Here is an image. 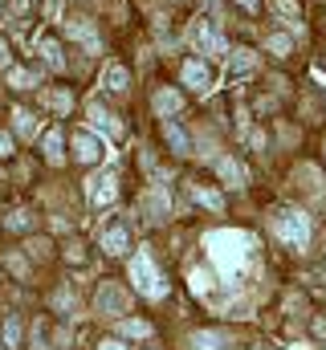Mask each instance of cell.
Returning a JSON list of instances; mask_svg holds the SVG:
<instances>
[{
	"mask_svg": "<svg viewBox=\"0 0 326 350\" xmlns=\"http://www.w3.org/2000/svg\"><path fill=\"white\" fill-rule=\"evenodd\" d=\"M273 232H277L286 245L302 249V245L310 241V216L298 212V208H281V212H273Z\"/></svg>",
	"mask_w": 326,
	"mask_h": 350,
	"instance_id": "1",
	"label": "cell"
},
{
	"mask_svg": "<svg viewBox=\"0 0 326 350\" xmlns=\"http://www.w3.org/2000/svg\"><path fill=\"white\" fill-rule=\"evenodd\" d=\"M131 281H135V289H139L143 297H163V293H167L160 269L151 265L147 253H135V257H131Z\"/></svg>",
	"mask_w": 326,
	"mask_h": 350,
	"instance_id": "2",
	"label": "cell"
},
{
	"mask_svg": "<svg viewBox=\"0 0 326 350\" xmlns=\"http://www.w3.org/2000/svg\"><path fill=\"white\" fill-rule=\"evenodd\" d=\"M127 306H131V293H127L118 281H102V285H98V297H94V310H98V314L118 318V314H127Z\"/></svg>",
	"mask_w": 326,
	"mask_h": 350,
	"instance_id": "3",
	"label": "cell"
},
{
	"mask_svg": "<svg viewBox=\"0 0 326 350\" xmlns=\"http://www.w3.org/2000/svg\"><path fill=\"white\" fill-rule=\"evenodd\" d=\"M192 41L200 45V53H229V45H225L216 21H196V25H192Z\"/></svg>",
	"mask_w": 326,
	"mask_h": 350,
	"instance_id": "4",
	"label": "cell"
},
{
	"mask_svg": "<svg viewBox=\"0 0 326 350\" xmlns=\"http://www.w3.org/2000/svg\"><path fill=\"white\" fill-rule=\"evenodd\" d=\"M179 78H184V86H188V90L204 94V90H212V66H208L204 57H192V62H184Z\"/></svg>",
	"mask_w": 326,
	"mask_h": 350,
	"instance_id": "5",
	"label": "cell"
},
{
	"mask_svg": "<svg viewBox=\"0 0 326 350\" xmlns=\"http://www.w3.org/2000/svg\"><path fill=\"white\" fill-rule=\"evenodd\" d=\"M102 155H106V143H102L94 131H78V135H74V159H78V163H98Z\"/></svg>",
	"mask_w": 326,
	"mask_h": 350,
	"instance_id": "6",
	"label": "cell"
},
{
	"mask_svg": "<svg viewBox=\"0 0 326 350\" xmlns=\"http://www.w3.org/2000/svg\"><path fill=\"white\" fill-rule=\"evenodd\" d=\"M102 253H110V257H127L131 253V228L127 224H110V228H102Z\"/></svg>",
	"mask_w": 326,
	"mask_h": 350,
	"instance_id": "7",
	"label": "cell"
},
{
	"mask_svg": "<svg viewBox=\"0 0 326 350\" xmlns=\"http://www.w3.org/2000/svg\"><path fill=\"white\" fill-rule=\"evenodd\" d=\"M114 200H118V175L114 172L98 175L94 187H90V204H94V208H106V204H114Z\"/></svg>",
	"mask_w": 326,
	"mask_h": 350,
	"instance_id": "8",
	"label": "cell"
},
{
	"mask_svg": "<svg viewBox=\"0 0 326 350\" xmlns=\"http://www.w3.org/2000/svg\"><path fill=\"white\" fill-rule=\"evenodd\" d=\"M163 139H167V147L175 151V155H192V135L179 126V122H171V118H163Z\"/></svg>",
	"mask_w": 326,
	"mask_h": 350,
	"instance_id": "9",
	"label": "cell"
},
{
	"mask_svg": "<svg viewBox=\"0 0 326 350\" xmlns=\"http://www.w3.org/2000/svg\"><path fill=\"white\" fill-rule=\"evenodd\" d=\"M151 106H155V114H160V118H171V114H179V110H184V94L163 86V90H155Z\"/></svg>",
	"mask_w": 326,
	"mask_h": 350,
	"instance_id": "10",
	"label": "cell"
},
{
	"mask_svg": "<svg viewBox=\"0 0 326 350\" xmlns=\"http://www.w3.org/2000/svg\"><path fill=\"white\" fill-rule=\"evenodd\" d=\"M102 86L110 90V94H123V90L131 86V74H127V66H118V62H110V66L102 70Z\"/></svg>",
	"mask_w": 326,
	"mask_h": 350,
	"instance_id": "11",
	"label": "cell"
},
{
	"mask_svg": "<svg viewBox=\"0 0 326 350\" xmlns=\"http://www.w3.org/2000/svg\"><path fill=\"white\" fill-rule=\"evenodd\" d=\"M90 118H94V131H102V135H110V139H118V135H123V126H118V118H114L110 110H102L98 102L90 106Z\"/></svg>",
	"mask_w": 326,
	"mask_h": 350,
	"instance_id": "12",
	"label": "cell"
},
{
	"mask_svg": "<svg viewBox=\"0 0 326 350\" xmlns=\"http://www.w3.org/2000/svg\"><path fill=\"white\" fill-rule=\"evenodd\" d=\"M192 200L204 204L208 212H225V196H221L216 187H208V183H192Z\"/></svg>",
	"mask_w": 326,
	"mask_h": 350,
	"instance_id": "13",
	"label": "cell"
},
{
	"mask_svg": "<svg viewBox=\"0 0 326 350\" xmlns=\"http://www.w3.org/2000/svg\"><path fill=\"white\" fill-rule=\"evenodd\" d=\"M192 347L196 350H225L229 338H225L221 330H196V334H192Z\"/></svg>",
	"mask_w": 326,
	"mask_h": 350,
	"instance_id": "14",
	"label": "cell"
},
{
	"mask_svg": "<svg viewBox=\"0 0 326 350\" xmlns=\"http://www.w3.org/2000/svg\"><path fill=\"white\" fill-rule=\"evenodd\" d=\"M216 172H221V179H225L229 187H241V183H244L241 163H237V159H229V155H225V159H216Z\"/></svg>",
	"mask_w": 326,
	"mask_h": 350,
	"instance_id": "15",
	"label": "cell"
},
{
	"mask_svg": "<svg viewBox=\"0 0 326 350\" xmlns=\"http://www.w3.org/2000/svg\"><path fill=\"white\" fill-rule=\"evenodd\" d=\"M265 49H269L273 57H290V53H294V37H290V33H269V37H265Z\"/></svg>",
	"mask_w": 326,
	"mask_h": 350,
	"instance_id": "16",
	"label": "cell"
},
{
	"mask_svg": "<svg viewBox=\"0 0 326 350\" xmlns=\"http://www.w3.org/2000/svg\"><path fill=\"white\" fill-rule=\"evenodd\" d=\"M41 147H45V159H49V163H62V159H66V155H62V131H58V126H53V131H45Z\"/></svg>",
	"mask_w": 326,
	"mask_h": 350,
	"instance_id": "17",
	"label": "cell"
},
{
	"mask_svg": "<svg viewBox=\"0 0 326 350\" xmlns=\"http://www.w3.org/2000/svg\"><path fill=\"white\" fill-rule=\"evenodd\" d=\"M269 12H273V16H281L286 25H294V21L302 16V8H298V0H269Z\"/></svg>",
	"mask_w": 326,
	"mask_h": 350,
	"instance_id": "18",
	"label": "cell"
},
{
	"mask_svg": "<svg viewBox=\"0 0 326 350\" xmlns=\"http://www.w3.org/2000/svg\"><path fill=\"white\" fill-rule=\"evenodd\" d=\"M118 330H123L127 338H151V322H143V318H123Z\"/></svg>",
	"mask_w": 326,
	"mask_h": 350,
	"instance_id": "19",
	"label": "cell"
},
{
	"mask_svg": "<svg viewBox=\"0 0 326 350\" xmlns=\"http://www.w3.org/2000/svg\"><path fill=\"white\" fill-rule=\"evenodd\" d=\"M229 53H233V57H229V70H233V74H244V70H253V62H257V57H253V49H229Z\"/></svg>",
	"mask_w": 326,
	"mask_h": 350,
	"instance_id": "20",
	"label": "cell"
},
{
	"mask_svg": "<svg viewBox=\"0 0 326 350\" xmlns=\"http://www.w3.org/2000/svg\"><path fill=\"white\" fill-rule=\"evenodd\" d=\"M70 37H74V41H82V45H90V49H98L94 29H90V25H82V21H70Z\"/></svg>",
	"mask_w": 326,
	"mask_h": 350,
	"instance_id": "21",
	"label": "cell"
},
{
	"mask_svg": "<svg viewBox=\"0 0 326 350\" xmlns=\"http://www.w3.org/2000/svg\"><path fill=\"white\" fill-rule=\"evenodd\" d=\"M8 86L12 90H33L37 86V74H33V70H8Z\"/></svg>",
	"mask_w": 326,
	"mask_h": 350,
	"instance_id": "22",
	"label": "cell"
},
{
	"mask_svg": "<svg viewBox=\"0 0 326 350\" xmlns=\"http://www.w3.org/2000/svg\"><path fill=\"white\" fill-rule=\"evenodd\" d=\"M147 208H151V220H167V191L155 187V191L147 196Z\"/></svg>",
	"mask_w": 326,
	"mask_h": 350,
	"instance_id": "23",
	"label": "cell"
},
{
	"mask_svg": "<svg viewBox=\"0 0 326 350\" xmlns=\"http://www.w3.org/2000/svg\"><path fill=\"white\" fill-rule=\"evenodd\" d=\"M41 53H45V62H49L53 70H62V49H58V41H41Z\"/></svg>",
	"mask_w": 326,
	"mask_h": 350,
	"instance_id": "24",
	"label": "cell"
},
{
	"mask_svg": "<svg viewBox=\"0 0 326 350\" xmlns=\"http://www.w3.org/2000/svg\"><path fill=\"white\" fill-rule=\"evenodd\" d=\"M4 347H21V322L16 318L4 322Z\"/></svg>",
	"mask_w": 326,
	"mask_h": 350,
	"instance_id": "25",
	"label": "cell"
},
{
	"mask_svg": "<svg viewBox=\"0 0 326 350\" xmlns=\"http://www.w3.org/2000/svg\"><path fill=\"white\" fill-rule=\"evenodd\" d=\"M310 334H314L318 342H326V310H323V314H314V318H310Z\"/></svg>",
	"mask_w": 326,
	"mask_h": 350,
	"instance_id": "26",
	"label": "cell"
},
{
	"mask_svg": "<svg viewBox=\"0 0 326 350\" xmlns=\"http://www.w3.org/2000/svg\"><path fill=\"white\" fill-rule=\"evenodd\" d=\"M70 102H74V98H70L66 90H58V94H49V106H53V110H62V114L70 110Z\"/></svg>",
	"mask_w": 326,
	"mask_h": 350,
	"instance_id": "27",
	"label": "cell"
},
{
	"mask_svg": "<svg viewBox=\"0 0 326 350\" xmlns=\"http://www.w3.org/2000/svg\"><path fill=\"white\" fill-rule=\"evenodd\" d=\"M12 118H16V131H21V135H33V114H29V110H16Z\"/></svg>",
	"mask_w": 326,
	"mask_h": 350,
	"instance_id": "28",
	"label": "cell"
},
{
	"mask_svg": "<svg viewBox=\"0 0 326 350\" xmlns=\"http://www.w3.org/2000/svg\"><path fill=\"white\" fill-rule=\"evenodd\" d=\"M8 228L25 232V228H29V212H12V216H8Z\"/></svg>",
	"mask_w": 326,
	"mask_h": 350,
	"instance_id": "29",
	"label": "cell"
},
{
	"mask_svg": "<svg viewBox=\"0 0 326 350\" xmlns=\"http://www.w3.org/2000/svg\"><path fill=\"white\" fill-rule=\"evenodd\" d=\"M33 350H49V342H45V322H37V334H33Z\"/></svg>",
	"mask_w": 326,
	"mask_h": 350,
	"instance_id": "30",
	"label": "cell"
},
{
	"mask_svg": "<svg viewBox=\"0 0 326 350\" xmlns=\"http://www.w3.org/2000/svg\"><path fill=\"white\" fill-rule=\"evenodd\" d=\"M4 155H12V135L0 131V159H4Z\"/></svg>",
	"mask_w": 326,
	"mask_h": 350,
	"instance_id": "31",
	"label": "cell"
},
{
	"mask_svg": "<svg viewBox=\"0 0 326 350\" xmlns=\"http://www.w3.org/2000/svg\"><path fill=\"white\" fill-rule=\"evenodd\" d=\"M98 350H127L118 338H106V342H98Z\"/></svg>",
	"mask_w": 326,
	"mask_h": 350,
	"instance_id": "32",
	"label": "cell"
},
{
	"mask_svg": "<svg viewBox=\"0 0 326 350\" xmlns=\"http://www.w3.org/2000/svg\"><path fill=\"white\" fill-rule=\"evenodd\" d=\"M8 269H12V273H25V269H29V265L21 261V257H8Z\"/></svg>",
	"mask_w": 326,
	"mask_h": 350,
	"instance_id": "33",
	"label": "cell"
},
{
	"mask_svg": "<svg viewBox=\"0 0 326 350\" xmlns=\"http://www.w3.org/2000/svg\"><path fill=\"white\" fill-rule=\"evenodd\" d=\"M237 4H241L244 12H257V8H261V0H237Z\"/></svg>",
	"mask_w": 326,
	"mask_h": 350,
	"instance_id": "34",
	"label": "cell"
},
{
	"mask_svg": "<svg viewBox=\"0 0 326 350\" xmlns=\"http://www.w3.org/2000/svg\"><path fill=\"white\" fill-rule=\"evenodd\" d=\"M8 66V45H4V37H0V70Z\"/></svg>",
	"mask_w": 326,
	"mask_h": 350,
	"instance_id": "35",
	"label": "cell"
},
{
	"mask_svg": "<svg viewBox=\"0 0 326 350\" xmlns=\"http://www.w3.org/2000/svg\"><path fill=\"white\" fill-rule=\"evenodd\" d=\"M143 350H160V347H143Z\"/></svg>",
	"mask_w": 326,
	"mask_h": 350,
	"instance_id": "36",
	"label": "cell"
}]
</instances>
